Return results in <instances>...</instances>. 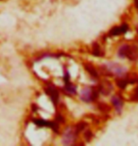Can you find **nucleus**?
Wrapping results in <instances>:
<instances>
[{"mask_svg": "<svg viewBox=\"0 0 138 146\" xmlns=\"http://www.w3.org/2000/svg\"><path fill=\"white\" fill-rule=\"evenodd\" d=\"M83 66H84L85 70L89 73V74L92 76L93 78H96V79L98 78V71H96V68L93 65H91V64L87 63V64H84Z\"/></svg>", "mask_w": 138, "mask_h": 146, "instance_id": "9b49d317", "label": "nucleus"}, {"mask_svg": "<svg viewBox=\"0 0 138 146\" xmlns=\"http://www.w3.org/2000/svg\"><path fill=\"white\" fill-rule=\"evenodd\" d=\"M134 6H135V8L138 10V0H134Z\"/></svg>", "mask_w": 138, "mask_h": 146, "instance_id": "a211bd4d", "label": "nucleus"}, {"mask_svg": "<svg viewBox=\"0 0 138 146\" xmlns=\"http://www.w3.org/2000/svg\"><path fill=\"white\" fill-rule=\"evenodd\" d=\"M45 90H46V94L49 96V98H50L52 103H53L54 104H57L58 102H59V92H58V90L52 86H46Z\"/></svg>", "mask_w": 138, "mask_h": 146, "instance_id": "423d86ee", "label": "nucleus"}, {"mask_svg": "<svg viewBox=\"0 0 138 146\" xmlns=\"http://www.w3.org/2000/svg\"><path fill=\"white\" fill-rule=\"evenodd\" d=\"M98 88H92V87H84L81 92V99L83 102L90 103L92 101H96L98 97Z\"/></svg>", "mask_w": 138, "mask_h": 146, "instance_id": "f03ea898", "label": "nucleus"}, {"mask_svg": "<svg viewBox=\"0 0 138 146\" xmlns=\"http://www.w3.org/2000/svg\"><path fill=\"white\" fill-rule=\"evenodd\" d=\"M63 81H64V83H65L66 92H68L69 94H72V95L76 94V87L69 82V73L67 71L65 72V76L63 77Z\"/></svg>", "mask_w": 138, "mask_h": 146, "instance_id": "6e6552de", "label": "nucleus"}, {"mask_svg": "<svg viewBox=\"0 0 138 146\" xmlns=\"http://www.w3.org/2000/svg\"><path fill=\"white\" fill-rule=\"evenodd\" d=\"M76 136L77 134L75 133L74 129H71V128H68L65 133L63 134V143L65 145H70L73 144L76 141Z\"/></svg>", "mask_w": 138, "mask_h": 146, "instance_id": "39448f33", "label": "nucleus"}, {"mask_svg": "<svg viewBox=\"0 0 138 146\" xmlns=\"http://www.w3.org/2000/svg\"><path fill=\"white\" fill-rule=\"evenodd\" d=\"M98 108L100 111H102V112H105V113H107V112H109L110 111V106H108L107 104H104V103H100V104H98Z\"/></svg>", "mask_w": 138, "mask_h": 146, "instance_id": "2eb2a0df", "label": "nucleus"}, {"mask_svg": "<svg viewBox=\"0 0 138 146\" xmlns=\"http://www.w3.org/2000/svg\"><path fill=\"white\" fill-rule=\"evenodd\" d=\"M98 92L101 93L103 95H108L112 90V84L109 82H104V83L100 84V86H98Z\"/></svg>", "mask_w": 138, "mask_h": 146, "instance_id": "9d476101", "label": "nucleus"}, {"mask_svg": "<svg viewBox=\"0 0 138 146\" xmlns=\"http://www.w3.org/2000/svg\"><path fill=\"white\" fill-rule=\"evenodd\" d=\"M34 124H36L37 126L40 127H50L53 129L55 132H58L59 126L57 124V122H52V121H46V119H33Z\"/></svg>", "mask_w": 138, "mask_h": 146, "instance_id": "20e7f679", "label": "nucleus"}, {"mask_svg": "<svg viewBox=\"0 0 138 146\" xmlns=\"http://www.w3.org/2000/svg\"><path fill=\"white\" fill-rule=\"evenodd\" d=\"M92 53L93 55H95V56H101V55H103L102 54V52H101V48H100V46L98 45V43H94L93 44V51H92Z\"/></svg>", "mask_w": 138, "mask_h": 146, "instance_id": "4468645a", "label": "nucleus"}, {"mask_svg": "<svg viewBox=\"0 0 138 146\" xmlns=\"http://www.w3.org/2000/svg\"><path fill=\"white\" fill-rule=\"evenodd\" d=\"M116 86H118L120 89H124L128 86V82H127V80H126V78L125 79L121 78V77L117 78L116 80Z\"/></svg>", "mask_w": 138, "mask_h": 146, "instance_id": "f8f14e48", "label": "nucleus"}, {"mask_svg": "<svg viewBox=\"0 0 138 146\" xmlns=\"http://www.w3.org/2000/svg\"><path fill=\"white\" fill-rule=\"evenodd\" d=\"M112 104H113L114 107L116 108L117 112H121V110L123 108V100L119 96L114 95L112 97Z\"/></svg>", "mask_w": 138, "mask_h": 146, "instance_id": "1a4fd4ad", "label": "nucleus"}, {"mask_svg": "<svg viewBox=\"0 0 138 146\" xmlns=\"http://www.w3.org/2000/svg\"><path fill=\"white\" fill-rule=\"evenodd\" d=\"M131 101H133V102H138V87H136V88L133 90V95L131 96Z\"/></svg>", "mask_w": 138, "mask_h": 146, "instance_id": "dca6fc26", "label": "nucleus"}, {"mask_svg": "<svg viewBox=\"0 0 138 146\" xmlns=\"http://www.w3.org/2000/svg\"><path fill=\"white\" fill-rule=\"evenodd\" d=\"M105 66L107 68V69L111 72V74H114L118 77H122L123 75L126 73V68L124 66L118 65L116 63H108L105 65Z\"/></svg>", "mask_w": 138, "mask_h": 146, "instance_id": "7ed1b4c3", "label": "nucleus"}, {"mask_svg": "<svg viewBox=\"0 0 138 146\" xmlns=\"http://www.w3.org/2000/svg\"><path fill=\"white\" fill-rule=\"evenodd\" d=\"M118 56L128 58L130 61L135 62L138 60V46L134 45H123L118 50Z\"/></svg>", "mask_w": 138, "mask_h": 146, "instance_id": "f257e3e1", "label": "nucleus"}, {"mask_svg": "<svg viewBox=\"0 0 138 146\" xmlns=\"http://www.w3.org/2000/svg\"><path fill=\"white\" fill-rule=\"evenodd\" d=\"M136 31H137V33H138V25L136 26Z\"/></svg>", "mask_w": 138, "mask_h": 146, "instance_id": "6ab92c4d", "label": "nucleus"}, {"mask_svg": "<svg viewBox=\"0 0 138 146\" xmlns=\"http://www.w3.org/2000/svg\"><path fill=\"white\" fill-rule=\"evenodd\" d=\"M129 31V27L127 24H123L119 27H114L113 29H111L110 31V35L112 36H118L121 34H125Z\"/></svg>", "mask_w": 138, "mask_h": 146, "instance_id": "0eeeda50", "label": "nucleus"}, {"mask_svg": "<svg viewBox=\"0 0 138 146\" xmlns=\"http://www.w3.org/2000/svg\"><path fill=\"white\" fill-rule=\"evenodd\" d=\"M86 126H87L86 122H83V121L79 122V123L76 124V125H75V127H74V131H75V133H76V134L81 133V131L85 130V128H86Z\"/></svg>", "mask_w": 138, "mask_h": 146, "instance_id": "ddd939ff", "label": "nucleus"}, {"mask_svg": "<svg viewBox=\"0 0 138 146\" xmlns=\"http://www.w3.org/2000/svg\"><path fill=\"white\" fill-rule=\"evenodd\" d=\"M84 137H85V139H86L87 141H89L91 138H92V132H91L90 130H86V132L84 134Z\"/></svg>", "mask_w": 138, "mask_h": 146, "instance_id": "f3484780", "label": "nucleus"}]
</instances>
